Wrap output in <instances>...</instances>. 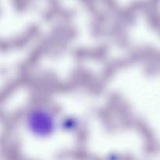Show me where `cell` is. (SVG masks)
I'll return each mask as SVG.
<instances>
[{
	"mask_svg": "<svg viewBox=\"0 0 160 160\" xmlns=\"http://www.w3.org/2000/svg\"><path fill=\"white\" fill-rule=\"evenodd\" d=\"M28 126L30 131L36 135L46 137L54 130V117L47 109L43 108L34 109L28 115Z\"/></svg>",
	"mask_w": 160,
	"mask_h": 160,
	"instance_id": "cell-1",
	"label": "cell"
}]
</instances>
